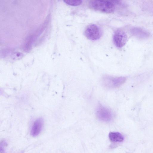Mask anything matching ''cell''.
I'll return each mask as SVG.
<instances>
[{"label": "cell", "instance_id": "obj_5", "mask_svg": "<svg viewBox=\"0 0 153 153\" xmlns=\"http://www.w3.org/2000/svg\"><path fill=\"white\" fill-rule=\"evenodd\" d=\"M114 43L117 47L121 48L126 43L127 36L123 31L118 30L114 32L113 37Z\"/></svg>", "mask_w": 153, "mask_h": 153}, {"label": "cell", "instance_id": "obj_8", "mask_svg": "<svg viewBox=\"0 0 153 153\" xmlns=\"http://www.w3.org/2000/svg\"><path fill=\"white\" fill-rule=\"evenodd\" d=\"M108 137L110 140L114 142H120L124 139L123 135L118 132H110L109 134Z\"/></svg>", "mask_w": 153, "mask_h": 153}, {"label": "cell", "instance_id": "obj_10", "mask_svg": "<svg viewBox=\"0 0 153 153\" xmlns=\"http://www.w3.org/2000/svg\"><path fill=\"white\" fill-rule=\"evenodd\" d=\"M6 143L4 141H2L0 143V153H4V147L6 145Z\"/></svg>", "mask_w": 153, "mask_h": 153}, {"label": "cell", "instance_id": "obj_6", "mask_svg": "<svg viewBox=\"0 0 153 153\" xmlns=\"http://www.w3.org/2000/svg\"><path fill=\"white\" fill-rule=\"evenodd\" d=\"M43 125V120L42 118L36 119L33 123L31 128L30 134L33 137L38 136L40 133Z\"/></svg>", "mask_w": 153, "mask_h": 153}, {"label": "cell", "instance_id": "obj_7", "mask_svg": "<svg viewBox=\"0 0 153 153\" xmlns=\"http://www.w3.org/2000/svg\"><path fill=\"white\" fill-rule=\"evenodd\" d=\"M131 33L138 37L145 38L148 37L149 33L146 30L138 27H134L131 30Z\"/></svg>", "mask_w": 153, "mask_h": 153}, {"label": "cell", "instance_id": "obj_2", "mask_svg": "<svg viewBox=\"0 0 153 153\" xmlns=\"http://www.w3.org/2000/svg\"><path fill=\"white\" fill-rule=\"evenodd\" d=\"M126 80V78L124 77H114L109 75L104 76L102 79L103 85L110 88L120 86L125 82Z\"/></svg>", "mask_w": 153, "mask_h": 153}, {"label": "cell", "instance_id": "obj_9", "mask_svg": "<svg viewBox=\"0 0 153 153\" xmlns=\"http://www.w3.org/2000/svg\"><path fill=\"white\" fill-rule=\"evenodd\" d=\"M67 4L72 6H76L81 4L82 1L80 0H65L63 1Z\"/></svg>", "mask_w": 153, "mask_h": 153}, {"label": "cell", "instance_id": "obj_3", "mask_svg": "<svg viewBox=\"0 0 153 153\" xmlns=\"http://www.w3.org/2000/svg\"><path fill=\"white\" fill-rule=\"evenodd\" d=\"M85 36L88 39L92 40L99 39L101 36L102 32L100 29L95 24L88 25L85 31Z\"/></svg>", "mask_w": 153, "mask_h": 153}, {"label": "cell", "instance_id": "obj_4", "mask_svg": "<svg viewBox=\"0 0 153 153\" xmlns=\"http://www.w3.org/2000/svg\"><path fill=\"white\" fill-rule=\"evenodd\" d=\"M96 114L99 120L104 121H109L113 117V114L111 110L101 104H99L97 106Z\"/></svg>", "mask_w": 153, "mask_h": 153}, {"label": "cell", "instance_id": "obj_1", "mask_svg": "<svg viewBox=\"0 0 153 153\" xmlns=\"http://www.w3.org/2000/svg\"><path fill=\"white\" fill-rule=\"evenodd\" d=\"M88 5L92 9L108 13H112L115 9L114 4L108 1L92 0Z\"/></svg>", "mask_w": 153, "mask_h": 153}]
</instances>
